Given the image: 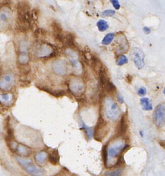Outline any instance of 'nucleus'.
Segmentation results:
<instances>
[{
	"mask_svg": "<svg viewBox=\"0 0 165 176\" xmlns=\"http://www.w3.org/2000/svg\"><path fill=\"white\" fill-rule=\"evenodd\" d=\"M130 147L128 144H126L123 140L116 139L114 142L107 145V155L109 159H113L119 158L122 156V153Z\"/></svg>",
	"mask_w": 165,
	"mask_h": 176,
	"instance_id": "1",
	"label": "nucleus"
},
{
	"mask_svg": "<svg viewBox=\"0 0 165 176\" xmlns=\"http://www.w3.org/2000/svg\"><path fill=\"white\" fill-rule=\"evenodd\" d=\"M105 114L109 120L116 121L121 116V109L115 101L111 97H107L104 100Z\"/></svg>",
	"mask_w": 165,
	"mask_h": 176,
	"instance_id": "2",
	"label": "nucleus"
},
{
	"mask_svg": "<svg viewBox=\"0 0 165 176\" xmlns=\"http://www.w3.org/2000/svg\"><path fill=\"white\" fill-rule=\"evenodd\" d=\"M33 53L39 58H51L55 56L56 50L50 44L42 43L36 45L33 48Z\"/></svg>",
	"mask_w": 165,
	"mask_h": 176,
	"instance_id": "3",
	"label": "nucleus"
},
{
	"mask_svg": "<svg viewBox=\"0 0 165 176\" xmlns=\"http://www.w3.org/2000/svg\"><path fill=\"white\" fill-rule=\"evenodd\" d=\"M17 162L20 164V166L23 169L26 171V172L32 176H42L44 174V171L41 168L38 167L32 161L28 159H24L21 157H17L16 158Z\"/></svg>",
	"mask_w": 165,
	"mask_h": 176,
	"instance_id": "4",
	"label": "nucleus"
},
{
	"mask_svg": "<svg viewBox=\"0 0 165 176\" xmlns=\"http://www.w3.org/2000/svg\"><path fill=\"white\" fill-rule=\"evenodd\" d=\"M68 87L72 94L76 96H80L84 94L85 84L82 78L77 77H72L68 82Z\"/></svg>",
	"mask_w": 165,
	"mask_h": 176,
	"instance_id": "5",
	"label": "nucleus"
},
{
	"mask_svg": "<svg viewBox=\"0 0 165 176\" xmlns=\"http://www.w3.org/2000/svg\"><path fill=\"white\" fill-rule=\"evenodd\" d=\"M109 131V129L107 126V122L101 116H100L94 130V139L97 141L101 142L108 134Z\"/></svg>",
	"mask_w": 165,
	"mask_h": 176,
	"instance_id": "6",
	"label": "nucleus"
},
{
	"mask_svg": "<svg viewBox=\"0 0 165 176\" xmlns=\"http://www.w3.org/2000/svg\"><path fill=\"white\" fill-rule=\"evenodd\" d=\"M100 86L104 92L108 94H113L116 92V86L109 80L107 70L104 67L99 74Z\"/></svg>",
	"mask_w": 165,
	"mask_h": 176,
	"instance_id": "7",
	"label": "nucleus"
},
{
	"mask_svg": "<svg viewBox=\"0 0 165 176\" xmlns=\"http://www.w3.org/2000/svg\"><path fill=\"white\" fill-rule=\"evenodd\" d=\"M153 119L154 124L157 127H163L165 125V105L164 104H160L155 108Z\"/></svg>",
	"mask_w": 165,
	"mask_h": 176,
	"instance_id": "8",
	"label": "nucleus"
},
{
	"mask_svg": "<svg viewBox=\"0 0 165 176\" xmlns=\"http://www.w3.org/2000/svg\"><path fill=\"white\" fill-rule=\"evenodd\" d=\"M15 75L11 72L4 73L2 75L0 80V87L4 91H9L15 85Z\"/></svg>",
	"mask_w": 165,
	"mask_h": 176,
	"instance_id": "9",
	"label": "nucleus"
},
{
	"mask_svg": "<svg viewBox=\"0 0 165 176\" xmlns=\"http://www.w3.org/2000/svg\"><path fill=\"white\" fill-rule=\"evenodd\" d=\"M131 59H132L133 63L136 65V67L138 69H142L145 65L144 59H145V54L141 49L135 47L131 52L130 54Z\"/></svg>",
	"mask_w": 165,
	"mask_h": 176,
	"instance_id": "10",
	"label": "nucleus"
},
{
	"mask_svg": "<svg viewBox=\"0 0 165 176\" xmlns=\"http://www.w3.org/2000/svg\"><path fill=\"white\" fill-rule=\"evenodd\" d=\"M117 47L116 48L115 53L118 54L119 56L122 55V54L125 53L129 50V44L126 37L124 35H119L117 39Z\"/></svg>",
	"mask_w": 165,
	"mask_h": 176,
	"instance_id": "11",
	"label": "nucleus"
},
{
	"mask_svg": "<svg viewBox=\"0 0 165 176\" xmlns=\"http://www.w3.org/2000/svg\"><path fill=\"white\" fill-rule=\"evenodd\" d=\"M52 70L56 74L64 76L67 73L66 63L63 60H56L52 63Z\"/></svg>",
	"mask_w": 165,
	"mask_h": 176,
	"instance_id": "12",
	"label": "nucleus"
},
{
	"mask_svg": "<svg viewBox=\"0 0 165 176\" xmlns=\"http://www.w3.org/2000/svg\"><path fill=\"white\" fill-rule=\"evenodd\" d=\"M127 130V116L125 114V115L122 116L120 123L117 127V136H123L126 134Z\"/></svg>",
	"mask_w": 165,
	"mask_h": 176,
	"instance_id": "13",
	"label": "nucleus"
},
{
	"mask_svg": "<svg viewBox=\"0 0 165 176\" xmlns=\"http://www.w3.org/2000/svg\"><path fill=\"white\" fill-rule=\"evenodd\" d=\"M15 153L21 158H26V157H28L31 155L32 150L29 147L26 146L25 144H18L16 148Z\"/></svg>",
	"mask_w": 165,
	"mask_h": 176,
	"instance_id": "14",
	"label": "nucleus"
},
{
	"mask_svg": "<svg viewBox=\"0 0 165 176\" xmlns=\"http://www.w3.org/2000/svg\"><path fill=\"white\" fill-rule=\"evenodd\" d=\"M47 160H48V153L45 151L38 152L35 156V162L39 166H43L45 165Z\"/></svg>",
	"mask_w": 165,
	"mask_h": 176,
	"instance_id": "15",
	"label": "nucleus"
},
{
	"mask_svg": "<svg viewBox=\"0 0 165 176\" xmlns=\"http://www.w3.org/2000/svg\"><path fill=\"white\" fill-rule=\"evenodd\" d=\"M1 103L5 106H11L15 103V96L11 93L2 94L0 96Z\"/></svg>",
	"mask_w": 165,
	"mask_h": 176,
	"instance_id": "16",
	"label": "nucleus"
},
{
	"mask_svg": "<svg viewBox=\"0 0 165 176\" xmlns=\"http://www.w3.org/2000/svg\"><path fill=\"white\" fill-rule=\"evenodd\" d=\"M63 45L67 47H70V48L74 50L76 48V44L75 43V37L70 32H66L65 34V39H64Z\"/></svg>",
	"mask_w": 165,
	"mask_h": 176,
	"instance_id": "17",
	"label": "nucleus"
},
{
	"mask_svg": "<svg viewBox=\"0 0 165 176\" xmlns=\"http://www.w3.org/2000/svg\"><path fill=\"white\" fill-rule=\"evenodd\" d=\"M90 61L91 63H92V68L94 69L98 74H99L100 71L105 67V66L102 64L101 61H100V59L95 55H91Z\"/></svg>",
	"mask_w": 165,
	"mask_h": 176,
	"instance_id": "18",
	"label": "nucleus"
},
{
	"mask_svg": "<svg viewBox=\"0 0 165 176\" xmlns=\"http://www.w3.org/2000/svg\"><path fill=\"white\" fill-rule=\"evenodd\" d=\"M80 121H81L80 122L81 129L83 130V132H85L86 137H87V140H88V141H89V140L92 139L93 136H94V130H93V128L90 127H88V126L86 125L82 119H81Z\"/></svg>",
	"mask_w": 165,
	"mask_h": 176,
	"instance_id": "19",
	"label": "nucleus"
},
{
	"mask_svg": "<svg viewBox=\"0 0 165 176\" xmlns=\"http://www.w3.org/2000/svg\"><path fill=\"white\" fill-rule=\"evenodd\" d=\"M59 160H60V156H59L58 149H54L48 153V160L52 165H59Z\"/></svg>",
	"mask_w": 165,
	"mask_h": 176,
	"instance_id": "20",
	"label": "nucleus"
},
{
	"mask_svg": "<svg viewBox=\"0 0 165 176\" xmlns=\"http://www.w3.org/2000/svg\"><path fill=\"white\" fill-rule=\"evenodd\" d=\"M30 61V57L27 52H20L17 57V62L20 65H28Z\"/></svg>",
	"mask_w": 165,
	"mask_h": 176,
	"instance_id": "21",
	"label": "nucleus"
},
{
	"mask_svg": "<svg viewBox=\"0 0 165 176\" xmlns=\"http://www.w3.org/2000/svg\"><path fill=\"white\" fill-rule=\"evenodd\" d=\"M11 17V13H10V9L7 8L5 6L4 10L3 8H1V14H0V19H1V22L2 24V23H5L6 21H8L10 20V17Z\"/></svg>",
	"mask_w": 165,
	"mask_h": 176,
	"instance_id": "22",
	"label": "nucleus"
},
{
	"mask_svg": "<svg viewBox=\"0 0 165 176\" xmlns=\"http://www.w3.org/2000/svg\"><path fill=\"white\" fill-rule=\"evenodd\" d=\"M51 28L52 30V32H53L54 34V36H57V35L63 33L61 24L59 22H57V21H54L52 23Z\"/></svg>",
	"mask_w": 165,
	"mask_h": 176,
	"instance_id": "23",
	"label": "nucleus"
},
{
	"mask_svg": "<svg viewBox=\"0 0 165 176\" xmlns=\"http://www.w3.org/2000/svg\"><path fill=\"white\" fill-rule=\"evenodd\" d=\"M140 104L142 105L143 110L150 111L153 109L151 103H150L149 99L148 98H142L140 99Z\"/></svg>",
	"mask_w": 165,
	"mask_h": 176,
	"instance_id": "24",
	"label": "nucleus"
},
{
	"mask_svg": "<svg viewBox=\"0 0 165 176\" xmlns=\"http://www.w3.org/2000/svg\"><path fill=\"white\" fill-rule=\"evenodd\" d=\"M39 89L42 90H44L45 92H48V93L51 94L53 95L54 96H57V97H59V96H63V95H65V92L63 91V90H56V91H52V90H50L49 88H45L44 87H39Z\"/></svg>",
	"mask_w": 165,
	"mask_h": 176,
	"instance_id": "25",
	"label": "nucleus"
},
{
	"mask_svg": "<svg viewBox=\"0 0 165 176\" xmlns=\"http://www.w3.org/2000/svg\"><path fill=\"white\" fill-rule=\"evenodd\" d=\"M96 26L98 27V29H99V30L100 32L106 31V30L109 28L108 23L103 20H100L98 21Z\"/></svg>",
	"mask_w": 165,
	"mask_h": 176,
	"instance_id": "26",
	"label": "nucleus"
},
{
	"mask_svg": "<svg viewBox=\"0 0 165 176\" xmlns=\"http://www.w3.org/2000/svg\"><path fill=\"white\" fill-rule=\"evenodd\" d=\"M114 37H115V35L114 33H108V34L105 35L103 39L102 40V44L104 46H107L109 45L113 41Z\"/></svg>",
	"mask_w": 165,
	"mask_h": 176,
	"instance_id": "27",
	"label": "nucleus"
},
{
	"mask_svg": "<svg viewBox=\"0 0 165 176\" xmlns=\"http://www.w3.org/2000/svg\"><path fill=\"white\" fill-rule=\"evenodd\" d=\"M124 168L123 167L118 168L116 170L108 171V172L105 173V175L106 176H121L122 173L123 172Z\"/></svg>",
	"mask_w": 165,
	"mask_h": 176,
	"instance_id": "28",
	"label": "nucleus"
},
{
	"mask_svg": "<svg viewBox=\"0 0 165 176\" xmlns=\"http://www.w3.org/2000/svg\"><path fill=\"white\" fill-rule=\"evenodd\" d=\"M127 63H128V59L125 55L122 54V55L118 56V58H117V60H116V65H117L121 66V65H125V64Z\"/></svg>",
	"mask_w": 165,
	"mask_h": 176,
	"instance_id": "29",
	"label": "nucleus"
},
{
	"mask_svg": "<svg viewBox=\"0 0 165 176\" xmlns=\"http://www.w3.org/2000/svg\"><path fill=\"white\" fill-rule=\"evenodd\" d=\"M45 34H46L45 30L44 29H41V28H38V29L36 30L34 32L35 37L37 38V39H38V38H39L41 36H44V35Z\"/></svg>",
	"mask_w": 165,
	"mask_h": 176,
	"instance_id": "30",
	"label": "nucleus"
},
{
	"mask_svg": "<svg viewBox=\"0 0 165 176\" xmlns=\"http://www.w3.org/2000/svg\"><path fill=\"white\" fill-rule=\"evenodd\" d=\"M102 157H103V162L105 166H107V163L108 161V155H107V145H105L102 149Z\"/></svg>",
	"mask_w": 165,
	"mask_h": 176,
	"instance_id": "31",
	"label": "nucleus"
},
{
	"mask_svg": "<svg viewBox=\"0 0 165 176\" xmlns=\"http://www.w3.org/2000/svg\"><path fill=\"white\" fill-rule=\"evenodd\" d=\"M115 14H116V11L114 10H106L101 13L102 15L107 16V17H112L115 15Z\"/></svg>",
	"mask_w": 165,
	"mask_h": 176,
	"instance_id": "32",
	"label": "nucleus"
},
{
	"mask_svg": "<svg viewBox=\"0 0 165 176\" xmlns=\"http://www.w3.org/2000/svg\"><path fill=\"white\" fill-rule=\"evenodd\" d=\"M111 3L112 4V5L114 7V8L116 9V10H118L121 8V5L120 3H119L118 1L117 0H113V1H111Z\"/></svg>",
	"mask_w": 165,
	"mask_h": 176,
	"instance_id": "33",
	"label": "nucleus"
},
{
	"mask_svg": "<svg viewBox=\"0 0 165 176\" xmlns=\"http://www.w3.org/2000/svg\"><path fill=\"white\" fill-rule=\"evenodd\" d=\"M146 92H147V90H146V89L144 87L139 88V89H138V95H139V96H145V95L146 94Z\"/></svg>",
	"mask_w": 165,
	"mask_h": 176,
	"instance_id": "34",
	"label": "nucleus"
},
{
	"mask_svg": "<svg viewBox=\"0 0 165 176\" xmlns=\"http://www.w3.org/2000/svg\"><path fill=\"white\" fill-rule=\"evenodd\" d=\"M116 99L118 100V101L121 104H123L124 103V99H123V97L121 96V95L119 94V93H117L116 94Z\"/></svg>",
	"mask_w": 165,
	"mask_h": 176,
	"instance_id": "35",
	"label": "nucleus"
},
{
	"mask_svg": "<svg viewBox=\"0 0 165 176\" xmlns=\"http://www.w3.org/2000/svg\"><path fill=\"white\" fill-rule=\"evenodd\" d=\"M143 30H144V32L146 33V34H149V33L151 32V29L148 27L143 28Z\"/></svg>",
	"mask_w": 165,
	"mask_h": 176,
	"instance_id": "36",
	"label": "nucleus"
},
{
	"mask_svg": "<svg viewBox=\"0 0 165 176\" xmlns=\"http://www.w3.org/2000/svg\"><path fill=\"white\" fill-rule=\"evenodd\" d=\"M140 135H141V136H143V134H142V132H140Z\"/></svg>",
	"mask_w": 165,
	"mask_h": 176,
	"instance_id": "37",
	"label": "nucleus"
},
{
	"mask_svg": "<svg viewBox=\"0 0 165 176\" xmlns=\"http://www.w3.org/2000/svg\"><path fill=\"white\" fill-rule=\"evenodd\" d=\"M163 92H164V94H165V87H164V91H163Z\"/></svg>",
	"mask_w": 165,
	"mask_h": 176,
	"instance_id": "38",
	"label": "nucleus"
}]
</instances>
